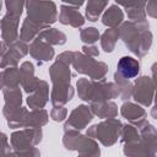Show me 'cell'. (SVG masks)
I'll use <instances>...</instances> for the list:
<instances>
[{
    "label": "cell",
    "mask_w": 157,
    "mask_h": 157,
    "mask_svg": "<svg viewBox=\"0 0 157 157\" xmlns=\"http://www.w3.org/2000/svg\"><path fill=\"white\" fill-rule=\"evenodd\" d=\"M117 67H118V72L125 78H132L140 71L139 63L131 56H123L118 61V66Z\"/></svg>",
    "instance_id": "obj_1"
}]
</instances>
